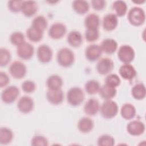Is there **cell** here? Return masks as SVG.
<instances>
[{"mask_svg": "<svg viewBox=\"0 0 146 146\" xmlns=\"http://www.w3.org/2000/svg\"><path fill=\"white\" fill-rule=\"evenodd\" d=\"M67 100L72 106H79L84 100V93L83 90L78 87L71 88L67 93Z\"/></svg>", "mask_w": 146, "mask_h": 146, "instance_id": "3", "label": "cell"}, {"mask_svg": "<svg viewBox=\"0 0 146 146\" xmlns=\"http://www.w3.org/2000/svg\"><path fill=\"white\" fill-rule=\"evenodd\" d=\"M11 54L10 51L5 48L0 49V66L3 67L6 66L10 61Z\"/></svg>", "mask_w": 146, "mask_h": 146, "instance_id": "36", "label": "cell"}, {"mask_svg": "<svg viewBox=\"0 0 146 146\" xmlns=\"http://www.w3.org/2000/svg\"><path fill=\"white\" fill-rule=\"evenodd\" d=\"M23 1H10L8 2L9 9L13 13H18L21 11Z\"/></svg>", "mask_w": 146, "mask_h": 146, "instance_id": "41", "label": "cell"}, {"mask_svg": "<svg viewBox=\"0 0 146 146\" xmlns=\"http://www.w3.org/2000/svg\"><path fill=\"white\" fill-rule=\"evenodd\" d=\"M10 75L15 79H20L25 77L26 74L27 69L26 66L21 61H14L9 67Z\"/></svg>", "mask_w": 146, "mask_h": 146, "instance_id": "7", "label": "cell"}, {"mask_svg": "<svg viewBox=\"0 0 146 146\" xmlns=\"http://www.w3.org/2000/svg\"><path fill=\"white\" fill-rule=\"evenodd\" d=\"M19 95V88L15 86H10L3 90L1 94V99L3 103L10 104L17 99Z\"/></svg>", "mask_w": 146, "mask_h": 146, "instance_id": "6", "label": "cell"}, {"mask_svg": "<svg viewBox=\"0 0 146 146\" xmlns=\"http://www.w3.org/2000/svg\"><path fill=\"white\" fill-rule=\"evenodd\" d=\"M12 131L7 127H2L0 129V143L6 145L10 143L13 139Z\"/></svg>", "mask_w": 146, "mask_h": 146, "instance_id": "30", "label": "cell"}, {"mask_svg": "<svg viewBox=\"0 0 146 146\" xmlns=\"http://www.w3.org/2000/svg\"><path fill=\"white\" fill-rule=\"evenodd\" d=\"M10 40L13 44L19 46L25 42V38L23 33L19 31H15L10 35Z\"/></svg>", "mask_w": 146, "mask_h": 146, "instance_id": "34", "label": "cell"}, {"mask_svg": "<svg viewBox=\"0 0 146 146\" xmlns=\"http://www.w3.org/2000/svg\"><path fill=\"white\" fill-rule=\"evenodd\" d=\"M67 29L66 26L60 22H55L53 23L48 30V35L54 39H59L62 38L66 33Z\"/></svg>", "mask_w": 146, "mask_h": 146, "instance_id": "8", "label": "cell"}, {"mask_svg": "<svg viewBox=\"0 0 146 146\" xmlns=\"http://www.w3.org/2000/svg\"><path fill=\"white\" fill-rule=\"evenodd\" d=\"M10 81V79L7 74L5 72L1 71L0 72V86L1 88L6 86Z\"/></svg>", "mask_w": 146, "mask_h": 146, "instance_id": "43", "label": "cell"}, {"mask_svg": "<svg viewBox=\"0 0 146 146\" xmlns=\"http://www.w3.org/2000/svg\"><path fill=\"white\" fill-rule=\"evenodd\" d=\"M102 50L98 44L89 45L85 50V56L90 62H95L99 59L102 54Z\"/></svg>", "mask_w": 146, "mask_h": 146, "instance_id": "11", "label": "cell"}, {"mask_svg": "<svg viewBox=\"0 0 146 146\" xmlns=\"http://www.w3.org/2000/svg\"><path fill=\"white\" fill-rule=\"evenodd\" d=\"M34 107V102L33 99L27 96L21 97L17 103V108L18 110L23 113L30 112L33 110Z\"/></svg>", "mask_w": 146, "mask_h": 146, "instance_id": "13", "label": "cell"}, {"mask_svg": "<svg viewBox=\"0 0 146 146\" xmlns=\"http://www.w3.org/2000/svg\"><path fill=\"white\" fill-rule=\"evenodd\" d=\"M114 67L113 61L108 58L100 59L96 64V70L100 75H106L110 73Z\"/></svg>", "mask_w": 146, "mask_h": 146, "instance_id": "10", "label": "cell"}, {"mask_svg": "<svg viewBox=\"0 0 146 146\" xmlns=\"http://www.w3.org/2000/svg\"><path fill=\"white\" fill-rule=\"evenodd\" d=\"M144 124L139 120H133L127 126V132L132 136H140L145 131Z\"/></svg>", "mask_w": 146, "mask_h": 146, "instance_id": "15", "label": "cell"}, {"mask_svg": "<svg viewBox=\"0 0 146 146\" xmlns=\"http://www.w3.org/2000/svg\"><path fill=\"white\" fill-rule=\"evenodd\" d=\"M99 37L98 29H87L85 31V38L89 42H93L98 40Z\"/></svg>", "mask_w": 146, "mask_h": 146, "instance_id": "38", "label": "cell"}, {"mask_svg": "<svg viewBox=\"0 0 146 146\" xmlns=\"http://www.w3.org/2000/svg\"><path fill=\"white\" fill-rule=\"evenodd\" d=\"M100 47L103 52L107 54H112L117 50V43L113 39L107 38L103 40Z\"/></svg>", "mask_w": 146, "mask_h": 146, "instance_id": "21", "label": "cell"}, {"mask_svg": "<svg viewBox=\"0 0 146 146\" xmlns=\"http://www.w3.org/2000/svg\"><path fill=\"white\" fill-rule=\"evenodd\" d=\"M56 59L60 66L63 67H68L74 63L75 55L70 48L64 47L58 51Z\"/></svg>", "mask_w": 146, "mask_h": 146, "instance_id": "1", "label": "cell"}, {"mask_svg": "<svg viewBox=\"0 0 146 146\" xmlns=\"http://www.w3.org/2000/svg\"><path fill=\"white\" fill-rule=\"evenodd\" d=\"M47 21L43 15H38L36 17L33 21L31 27L43 33L47 27Z\"/></svg>", "mask_w": 146, "mask_h": 146, "instance_id": "27", "label": "cell"}, {"mask_svg": "<svg viewBox=\"0 0 146 146\" xmlns=\"http://www.w3.org/2000/svg\"><path fill=\"white\" fill-rule=\"evenodd\" d=\"M106 1L104 0H93L91 1V5L95 10H102L106 7Z\"/></svg>", "mask_w": 146, "mask_h": 146, "instance_id": "42", "label": "cell"}, {"mask_svg": "<svg viewBox=\"0 0 146 146\" xmlns=\"http://www.w3.org/2000/svg\"><path fill=\"white\" fill-rule=\"evenodd\" d=\"M118 25V19L116 14L110 13L106 15L103 19V27L104 30L111 31L115 30Z\"/></svg>", "mask_w": 146, "mask_h": 146, "instance_id": "16", "label": "cell"}, {"mask_svg": "<svg viewBox=\"0 0 146 146\" xmlns=\"http://www.w3.org/2000/svg\"><path fill=\"white\" fill-rule=\"evenodd\" d=\"M85 90L90 95H94L99 92L100 86L99 83L96 80H90L85 84Z\"/></svg>", "mask_w": 146, "mask_h": 146, "instance_id": "33", "label": "cell"}, {"mask_svg": "<svg viewBox=\"0 0 146 146\" xmlns=\"http://www.w3.org/2000/svg\"><path fill=\"white\" fill-rule=\"evenodd\" d=\"M34 53V48L33 45L27 42H25L18 46L17 54L18 56L24 60L31 59Z\"/></svg>", "mask_w": 146, "mask_h": 146, "instance_id": "12", "label": "cell"}, {"mask_svg": "<svg viewBox=\"0 0 146 146\" xmlns=\"http://www.w3.org/2000/svg\"><path fill=\"white\" fill-rule=\"evenodd\" d=\"M84 112L89 116L96 115L100 110V104L98 100L94 98L88 99L84 106Z\"/></svg>", "mask_w": 146, "mask_h": 146, "instance_id": "19", "label": "cell"}, {"mask_svg": "<svg viewBox=\"0 0 146 146\" xmlns=\"http://www.w3.org/2000/svg\"><path fill=\"white\" fill-rule=\"evenodd\" d=\"M133 2H134V3H144V2H145V1H136V2H135V1H133Z\"/></svg>", "mask_w": 146, "mask_h": 146, "instance_id": "44", "label": "cell"}, {"mask_svg": "<svg viewBox=\"0 0 146 146\" xmlns=\"http://www.w3.org/2000/svg\"><path fill=\"white\" fill-rule=\"evenodd\" d=\"M128 20L133 26H139L142 25L145 21L144 11L140 7H133L128 13Z\"/></svg>", "mask_w": 146, "mask_h": 146, "instance_id": "2", "label": "cell"}, {"mask_svg": "<svg viewBox=\"0 0 146 146\" xmlns=\"http://www.w3.org/2000/svg\"><path fill=\"white\" fill-rule=\"evenodd\" d=\"M94 128V122L89 117H83L81 118L78 123V129L83 133H88Z\"/></svg>", "mask_w": 146, "mask_h": 146, "instance_id": "25", "label": "cell"}, {"mask_svg": "<svg viewBox=\"0 0 146 146\" xmlns=\"http://www.w3.org/2000/svg\"><path fill=\"white\" fill-rule=\"evenodd\" d=\"M115 144L114 138L110 135H103L98 139L99 146H112Z\"/></svg>", "mask_w": 146, "mask_h": 146, "instance_id": "35", "label": "cell"}, {"mask_svg": "<svg viewBox=\"0 0 146 146\" xmlns=\"http://www.w3.org/2000/svg\"><path fill=\"white\" fill-rule=\"evenodd\" d=\"M105 84L116 88L120 85L121 80L120 78L116 74H111L106 77L105 79Z\"/></svg>", "mask_w": 146, "mask_h": 146, "instance_id": "37", "label": "cell"}, {"mask_svg": "<svg viewBox=\"0 0 146 146\" xmlns=\"http://www.w3.org/2000/svg\"><path fill=\"white\" fill-rule=\"evenodd\" d=\"M72 8L78 14H84L89 10L90 6L86 1H74L72 2Z\"/></svg>", "mask_w": 146, "mask_h": 146, "instance_id": "29", "label": "cell"}, {"mask_svg": "<svg viewBox=\"0 0 146 146\" xmlns=\"http://www.w3.org/2000/svg\"><path fill=\"white\" fill-rule=\"evenodd\" d=\"M136 112L135 106L131 103L124 104L120 110L121 116L125 120H130L133 118L136 115Z\"/></svg>", "mask_w": 146, "mask_h": 146, "instance_id": "23", "label": "cell"}, {"mask_svg": "<svg viewBox=\"0 0 146 146\" xmlns=\"http://www.w3.org/2000/svg\"><path fill=\"white\" fill-rule=\"evenodd\" d=\"M38 11V5L35 1H23L21 11L27 17H31L35 15Z\"/></svg>", "mask_w": 146, "mask_h": 146, "instance_id": "18", "label": "cell"}, {"mask_svg": "<svg viewBox=\"0 0 146 146\" xmlns=\"http://www.w3.org/2000/svg\"><path fill=\"white\" fill-rule=\"evenodd\" d=\"M135 52L133 48L129 45L124 44L121 46L117 52L119 59L123 63H130L135 58Z\"/></svg>", "mask_w": 146, "mask_h": 146, "instance_id": "5", "label": "cell"}, {"mask_svg": "<svg viewBox=\"0 0 146 146\" xmlns=\"http://www.w3.org/2000/svg\"><path fill=\"white\" fill-rule=\"evenodd\" d=\"M68 43L73 47H79L83 43V37L80 32L78 31H71L67 37Z\"/></svg>", "mask_w": 146, "mask_h": 146, "instance_id": "20", "label": "cell"}, {"mask_svg": "<svg viewBox=\"0 0 146 146\" xmlns=\"http://www.w3.org/2000/svg\"><path fill=\"white\" fill-rule=\"evenodd\" d=\"M46 85L50 90L60 89L63 85V80L58 75H52L47 78Z\"/></svg>", "mask_w": 146, "mask_h": 146, "instance_id": "26", "label": "cell"}, {"mask_svg": "<svg viewBox=\"0 0 146 146\" xmlns=\"http://www.w3.org/2000/svg\"><path fill=\"white\" fill-rule=\"evenodd\" d=\"M43 33L40 32L31 26L26 30V35L28 39L33 42H38L43 38Z\"/></svg>", "mask_w": 146, "mask_h": 146, "instance_id": "32", "label": "cell"}, {"mask_svg": "<svg viewBox=\"0 0 146 146\" xmlns=\"http://www.w3.org/2000/svg\"><path fill=\"white\" fill-rule=\"evenodd\" d=\"M100 96L106 100H110L114 98L117 93V90L115 87L104 84L100 87L99 91Z\"/></svg>", "mask_w": 146, "mask_h": 146, "instance_id": "22", "label": "cell"}, {"mask_svg": "<svg viewBox=\"0 0 146 146\" xmlns=\"http://www.w3.org/2000/svg\"><path fill=\"white\" fill-rule=\"evenodd\" d=\"M84 25L87 29H98L100 25V18L98 15L91 13L84 19Z\"/></svg>", "mask_w": 146, "mask_h": 146, "instance_id": "24", "label": "cell"}, {"mask_svg": "<svg viewBox=\"0 0 146 146\" xmlns=\"http://www.w3.org/2000/svg\"><path fill=\"white\" fill-rule=\"evenodd\" d=\"M145 87L143 83H139L132 87L131 90V94L132 96L137 100L143 99L145 96Z\"/></svg>", "mask_w": 146, "mask_h": 146, "instance_id": "28", "label": "cell"}, {"mask_svg": "<svg viewBox=\"0 0 146 146\" xmlns=\"http://www.w3.org/2000/svg\"><path fill=\"white\" fill-rule=\"evenodd\" d=\"M120 75L124 79L131 80L136 75V71L134 67L129 63L123 64L119 68Z\"/></svg>", "mask_w": 146, "mask_h": 146, "instance_id": "17", "label": "cell"}, {"mask_svg": "<svg viewBox=\"0 0 146 146\" xmlns=\"http://www.w3.org/2000/svg\"><path fill=\"white\" fill-rule=\"evenodd\" d=\"M46 98L50 103L54 105H58L63 102L64 99V93L61 89H48L46 93Z\"/></svg>", "mask_w": 146, "mask_h": 146, "instance_id": "14", "label": "cell"}, {"mask_svg": "<svg viewBox=\"0 0 146 146\" xmlns=\"http://www.w3.org/2000/svg\"><path fill=\"white\" fill-rule=\"evenodd\" d=\"M21 87L22 90L26 93H32L36 89L35 83H34V82L30 80H27L24 81L22 83Z\"/></svg>", "mask_w": 146, "mask_h": 146, "instance_id": "40", "label": "cell"}, {"mask_svg": "<svg viewBox=\"0 0 146 146\" xmlns=\"http://www.w3.org/2000/svg\"><path fill=\"white\" fill-rule=\"evenodd\" d=\"M112 8L117 17L124 16L127 11V5L123 1H116L112 4Z\"/></svg>", "mask_w": 146, "mask_h": 146, "instance_id": "31", "label": "cell"}, {"mask_svg": "<svg viewBox=\"0 0 146 146\" xmlns=\"http://www.w3.org/2000/svg\"><path fill=\"white\" fill-rule=\"evenodd\" d=\"M31 144L33 146H47L48 144L47 139L43 136H34L31 141Z\"/></svg>", "mask_w": 146, "mask_h": 146, "instance_id": "39", "label": "cell"}, {"mask_svg": "<svg viewBox=\"0 0 146 146\" xmlns=\"http://www.w3.org/2000/svg\"><path fill=\"white\" fill-rule=\"evenodd\" d=\"M118 109L117 103L111 99L106 100L100 107L101 114L105 119L114 117L117 114Z\"/></svg>", "mask_w": 146, "mask_h": 146, "instance_id": "4", "label": "cell"}, {"mask_svg": "<svg viewBox=\"0 0 146 146\" xmlns=\"http://www.w3.org/2000/svg\"><path fill=\"white\" fill-rule=\"evenodd\" d=\"M36 54L38 60L42 63H49L52 58V50L46 44L39 46L37 49Z\"/></svg>", "mask_w": 146, "mask_h": 146, "instance_id": "9", "label": "cell"}]
</instances>
